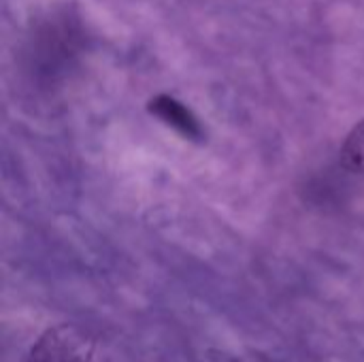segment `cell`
Returning <instances> with one entry per match:
<instances>
[{
  "instance_id": "1",
  "label": "cell",
  "mask_w": 364,
  "mask_h": 362,
  "mask_svg": "<svg viewBox=\"0 0 364 362\" xmlns=\"http://www.w3.org/2000/svg\"><path fill=\"white\" fill-rule=\"evenodd\" d=\"M96 335L79 324L49 326L30 348L26 362H92Z\"/></svg>"
},
{
  "instance_id": "2",
  "label": "cell",
  "mask_w": 364,
  "mask_h": 362,
  "mask_svg": "<svg viewBox=\"0 0 364 362\" xmlns=\"http://www.w3.org/2000/svg\"><path fill=\"white\" fill-rule=\"evenodd\" d=\"M149 111L156 113V115L162 117L166 124H171L173 128L181 130V132L188 134V137H198V134H200L198 122L192 117V113H190L181 102H177V100L171 98V96H158L156 100H151V102H149Z\"/></svg>"
},
{
  "instance_id": "3",
  "label": "cell",
  "mask_w": 364,
  "mask_h": 362,
  "mask_svg": "<svg viewBox=\"0 0 364 362\" xmlns=\"http://www.w3.org/2000/svg\"><path fill=\"white\" fill-rule=\"evenodd\" d=\"M341 164L346 171L364 177V119L358 122L348 134L341 147Z\"/></svg>"
}]
</instances>
